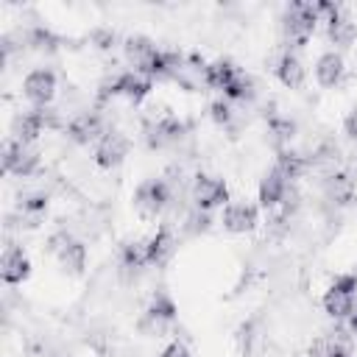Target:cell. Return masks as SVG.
Wrapping results in <instances>:
<instances>
[{"label": "cell", "mask_w": 357, "mask_h": 357, "mask_svg": "<svg viewBox=\"0 0 357 357\" xmlns=\"http://www.w3.org/2000/svg\"><path fill=\"white\" fill-rule=\"evenodd\" d=\"M354 304H357V271H349V273H340L324 293V310L329 318L343 321L351 315Z\"/></svg>", "instance_id": "1"}, {"label": "cell", "mask_w": 357, "mask_h": 357, "mask_svg": "<svg viewBox=\"0 0 357 357\" xmlns=\"http://www.w3.org/2000/svg\"><path fill=\"white\" fill-rule=\"evenodd\" d=\"M315 22H318L315 3H293V6L284 11V36H287L293 45H304V42L312 36Z\"/></svg>", "instance_id": "2"}, {"label": "cell", "mask_w": 357, "mask_h": 357, "mask_svg": "<svg viewBox=\"0 0 357 357\" xmlns=\"http://www.w3.org/2000/svg\"><path fill=\"white\" fill-rule=\"evenodd\" d=\"M176 301L167 296V293H156L153 298H151V304H148V310H145V315H142V321H139V329L145 332V335H159V332H165L173 321H176Z\"/></svg>", "instance_id": "3"}, {"label": "cell", "mask_w": 357, "mask_h": 357, "mask_svg": "<svg viewBox=\"0 0 357 357\" xmlns=\"http://www.w3.org/2000/svg\"><path fill=\"white\" fill-rule=\"evenodd\" d=\"M39 165V153L33 145H25V142H17V139H8L3 145V170L6 173H14V176H31Z\"/></svg>", "instance_id": "4"}, {"label": "cell", "mask_w": 357, "mask_h": 357, "mask_svg": "<svg viewBox=\"0 0 357 357\" xmlns=\"http://www.w3.org/2000/svg\"><path fill=\"white\" fill-rule=\"evenodd\" d=\"M192 201L201 212H209L215 206L229 204V187L218 176H198L192 184Z\"/></svg>", "instance_id": "5"}, {"label": "cell", "mask_w": 357, "mask_h": 357, "mask_svg": "<svg viewBox=\"0 0 357 357\" xmlns=\"http://www.w3.org/2000/svg\"><path fill=\"white\" fill-rule=\"evenodd\" d=\"M167 201H170V187H167V181H162V178H148V181H142L139 187H137V192H134V206L142 212V215H159L165 206H167Z\"/></svg>", "instance_id": "6"}, {"label": "cell", "mask_w": 357, "mask_h": 357, "mask_svg": "<svg viewBox=\"0 0 357 357\" xmlns=\"http://www.w3.org/2000/svg\"><path fill=\"white\" fill-rule=\"evenodd\" d=\"M128 156V137L120 131H106L98 142H95V162L106 170L117 167L123 159Z\"/></svg>", "instance_id": "7"}, {"label": "cell", "mask_w": 357, "mask_h": 357, "mask_svg": "<svg viewBox=\"0 0 357 357\" xmlns=\"http://www.w3.org/2000/svg\"><path fill=\"white\" fill-rule=\"evenodd\" d=\"M22 92H25V98L31 103L47 106L53 100V95H56V75H53V70H33V73H28L25 81H22Z\"/></svg>", "instance_id": "8"}, {"label": "cell", "mask_w": 357, "mask_h": 357, "mask_svg": "<svg viewBox=\"0 0 357 357\" xmlns=\"http://www.w3.org/2000/svg\"><path fill=\"white\" fill-rule=\"evenodd\" d=\"M67 134H70L73 142H78V145H89V142H98L106 131H103V120H100V114H95V112H81V114H75V117L70 120Z\"/></svg>", "instance_id": "9"}, {"label": "cell", "mask_w": 357, "mask_h": 357, "mask_svg": "<svg viewBox=\"0 0 357 357\" xmlns=\"http://www.w3.org/2000/svg\"><path fill=\"white\" fill-rule=\"evenodd\" d=\"M28 273H31V262H28L25 251L20 245H14V243L6 245L3 259H0V276H3V282L6 284H20V282L28 279Z\"/></svg>", "instance_id": "10"}, {"label": "cell", "mask_w": 357, "mask_h": 357, "mask_svg": "<svg viewBox=\"0 0 357 357\" xmlns=\"http://www.w3.org/2000/svg\"><path fill=\"white\" fill-rule=\"evenodd\" d=\"M257 218H259V212L254 204L234 201V204H226V209H223V229L243 234V231H251L257 226Z\"/></svg>", "instance_id": "11"}, {"label": "cell", "mask_w": 357, "mask_h": 357, "mask_svg": "<svg viewBox=\"0 0 357 357\" xmlns=\"http://www.w3.org/2000/svg\"><path fill=\"white\" fill-rule=\"evenodd\" d=\"M181 137H184V123L176 120V117H162V120L151 123L148 131H145V139H148L151 148L173 145V142H178Z\"/></svg>", "instance_id": "12"}, {"label": "cell", "mask_w": 357, "mask_h": 357, "mask_svg": "<svg viewBox=\"0 0 357 357\" xmlns=\"http://www.w3.org/2000/svg\"><path fill=\"white\" fill-rule=\"evenodd\" d=\"M310 357H351V343L340 332H326L310 343Z\"/></svg>", "instance_id": "13"}, {"label": "cell", "mask_w": 357, "mask_h": 357, "mask_svg": "<svg viewBox=\"0 0 357 357\" xmlns=\"http://www.w3.org/2000/svg\"><path fill=\"white\" fill-rule=\"evenodd\" d=\"M151 86H153V78H148L139 70H128L117 75V95H126L131 103H139L151 92Z\"/></svg>", "instance_id": "14"}, {"label": "cell", "mask_w": 357, "mask_h": 357, "mask_svg": "<svg viewBox=\"0 0 357 357\" xmlns=\"http://www.w3.org/2000/svg\"><path fill=\"white\" fill-rule=\"evenodd\" d=\"M287 184H290V181H287L276 167H271V170L265 173V178L259 181V206L271 209V206L282 204L284 195H287Z\"/></svg>", "instance_id": "15"}, {"label": "cell", "mask_w": 357, "mask_h": 357, "mask_svg": "<svg viewBox=\"0 0 357 357\" xmlns=\"http://www.w3.org/2000/svg\"><path fill=\"white\" fill-rule=\"evenodd\" d=\"M156 53H159V47L148 36H131V39H126V56L134 64V70H139V73H148V67L156 59Z\"/></svg>", "instance_id": "16"}, {"label": "cell", "mask_w": 357, "mask_h": 357, "mask_svg": "<svg viewBox=\"0 0 357 357\" xmlns=\"http://www.w3.org/2000/svg\"><path fill=\"white\" fill-rule=\"evenodd\" d=\"M340 78H343V56L335 53V50L324 53V56L315 61V81H318L321 86L332 89V86L340 84Z\"/></svg>", "instance_id": "17"}, {"label": "cell", "mask_w": 357, "mask_h": 357, "mask_svg": "<svg viewBox=\"0 0 357 357\" xmlns=\"http://www.w3.org/2000/svg\"><path fill=\"white\" fill-rule=\"evenodd\" d=\"M276 75H279V81H282L284 86L298 89V86L304 84L307 70H304V61H301L293 50H284V53L279 56V61H276Z\"/></svg>", "instance_id": "18"}, {"label": "cell", "mask_w": 357, "mask_h": 357, "mask_svg": "<svg viewBox=\"0 0 357 357\" xmlns=\"http://www.w3.org/2000/svg\"><path fill=\"white\" fill-rule=\"evenodd\" d=\"M56 257H59L61 268L70 271V273H81L84 265H86V248H84V243L70 240V237H61V243L56 245Z\"/></svg>", "instance_id": "19"}, {"label": "cell", "mask_w": 357, "mask_h": 357, "mask_svg": "<svg viewBox=\"0 0 357 357\" xmlns=\"http://www.w3.org/2000/svg\"><path fill=\"white\" fill-rule=\"evenodd\" d=\"M173 254H176V237H173V231L170 229H159L148 240V259H151V265L162 268V265L170 262Z\"/></svg>", "instance_id": "20"}, {"label": "cell", "mask_w": 357, "mask_h": 357, "mask_svg": "<svg viewBox=\"0 0 357 357\" xmlns=\"http://www.w3.org/2000/svg\"><path fill=\"white\" fill-rule=\"evenodd\" d=\"M237 73H240V70H237L231 61H212V64L204 67V84L212 86V89L226 92L229 84L237 78Z\"/></svg>", "instance_id": "21"}, {"label": "cell", "mask_w": 357, "mask_h": 357, "mask_svg": "<svg viewBox=\"0 0 357 357\" xmlns=\"http://www.w3.org/2000/svg\"><path fill=\"white\" fill-rule=\"evenodd\" d=\"M287 181H293V178H298L307 167H310V159L307 156H301V153H296V151H279V156H276V165H273Z\"/></svg>", "instance_id": "22"}, {"label": "cell", "mask_w": 357, "mask_h": 357, "mask_svg": "<svg viewBox=\"0 0 357 357\" xmlns=\"http://www.w3.org/2000/svg\"><path fill=\"white\" fill-rule=\"evenodd\" d=\"M326 33H329V39L335 42V45H340V47H346V45H351L354 42V36H357V25L340 11L335 20H329L326 22Z\"/></svg>", "instance_id": "23"}, {"label": "cell", "mask_w": 357, "mask_h": 357, "mask_svg": "<svg viewBox=\"0 0 357 357\" xmlns=\"http://www.w3.org/2000/svg\"><path fill=\"white\" fill-rule=\"evenodd\" d=\"M120 265L126 271H142L145 265H151L148 259V243H126L123 245V254H120Z\"/></svg>", "instance_id": "24"}, {"label": "cell", "mask_w": 357, "mask_h": 357, "mask_svg": "<svg viewBox=\"0 0 357 357\" xmlns=\"http://www.w3.org/2000/svg\"><path fill=\"white\" fill-rule=\"evenodd\" d=\"M229 100H251L257 95V86H254V78L245 75V73H237V78L229 84V89L223 92Z\"/></svg>", "instance_id": "25"}, {"label": "cell", "mask_w": 357, "mask_h": 357, "mask_svg": "<svg viewBox=\"0 0 357 357\" xmlns=\"http://www.w3.org/2000/svg\"><path fill=\"white\" fill-rule=\"evenodd\" d=\"M326 192H329V198H335V201H346L349 195H351V181L346 178V176H329L326 178Z\"/></svg>", "instance_id": "26"}, {"label": "cell", "mask_w": 357, "mask_h": 357, "mask_svg": "<svg viewBox=\"0 0 357 357\" xmlns=\"http://www.w3.org/2000/svg\"><path fill=\"white\" fill-rule=\"evenodd\" d=\"M28 42H31L33 47H39V50H53L59 39H56L47 28H33V31H31V36H28Z\"/></svg>", "instance_id": "27"}, {"label": "cell", "mask_w": 357, "mask_h": 357, "mask_svg": "<svg viewBox=\"0 0 357 357\" xmlns=\"http://www.w3.org/2000/svg\"><path fill=\"white\" fill-rule=\"evenodd\" d=\"M20 209H22L25 215H33V218H36V215H42V212L47 209V198L39 195V192H36V195H25V198H20Z\"/></svg>", "instance_id": "28"}, {"label": "cell", "mask_w": 357, "mask_h": 357, "mask_svg": "<svg viewBox=\"0 0 357 357\" xmlns=\"http://www.w3.org/2000/svg\"><path fill=\"white\" fill-rule=\"evenodd\" d=\"M209 112H212V120H215L218 126H229V123H231V106H229L226 100H215V103L209 106Z\"/></svg>", "instance_id": "29"}, {"label": "cell", "mask_w": 357, "mask_h": 357, "mask_svg": "<svg viewBox=\"0 0 357 357\" xmlns=\"http://www.w3.org/2000/svg\"><path fill=\"white\" fill-rule=\"evenodd\" d=\"M271 134H276L279 142L293 137V123L290 120H271Z\"/></svg>", "instance_id": "30"}, {"label": "cell", "mask_w": 357, "mask_h": 357, "mask_svg": "<svg viewBox=\"0 0 357 357\" xmlns=\"http://www.w3.org/2000/svg\"><path fill=\"white\" fill-rule=\"evenodd\" d=\"M162 357H192V351H190V349H187L181 340H173V343H170V346L162 351Z\"/></svg>", "instance_id": "31"}, {"label": "cell", "mask_w": 357, "mask_h": 357, "mask_svg": "<svg viewBox=\"0 0 357 357\" xmlns=\"http://www.w3.org/2000/svg\"><path fill=\"white\" fill-rule=\"evenodd\" d=\"M343 128H346V134H349L351 139H357V109H351V112H349V117H346Z\"/></svg>", "instance_id": "32"}, {"label": "cell", "mask_w": 357, "mask_h": 357, "mask_svg": "<svg viewBox=\"0 0 357 357\" xmlns=\"http://www.w3.org/2000/svg\"><path fill=\"white\" fill-rule=\"evenodd\" d=\"M95 42H98V47H112L114 45V33L112 31H95Z\"/></svg>", "instance_id": "33"}, {"label": "cell", "mask_w": 357, "mask_h": 357, "mask_svg": "<svg viewBox=\"0 0 357 357\" xmlns=\"http://www.w3.org/2000/svg\"><path fill=\"white\" fill-rule=\"evenodd\" d=\"M349 326H351V332L357 335V304H354V310H351V315H349Z\"/></svg>", "instance_id": "34"}]
</instances>
